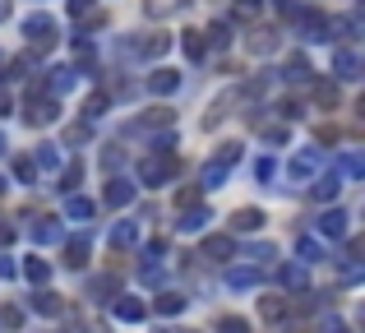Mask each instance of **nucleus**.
<instances>
[{
    "label": "nucleus",
    "instance_id": "obj_1",
    "mask_svg": "<svg viewBox=\"0 0 365 333\" xmlns=\"http://www.w3.org/2000/svg\"><path fill=\"white\" fill-rule=\"evenodd\" d=\"M176 171H180V163H176V153H171V139L162 135V139H158V148H153V153L139 163V180H143V190H153V185H171V180H176Z\"/></svg>",
    "mask_w": 365,
    "mask_h": 333
},
{
    "label": "nucleus",
    "instance_id": "obj_2",
    "mask_svg": "<svg viewBox=\"0 0 365 333\" xmlns=\"http://www.w3.org/2000/svg\"><path fill=\"white\" fill-rule=\"evenodd\" d=\"M24 37H28V51L42 56V51H51V46L61 42V28H56L51 14H42V9H37V14L24 19Z\"/></svg>",
    "mask_w": 365,
    "mask_h": 333
},
{
    "label": "nucleus",
    "instance_id": "obj_3",
    "mask_svg": "<svg viewBox=\"0 0 365 333\" xmlns=\"http://www.w3.org/2000/svg\"><path fill=\"white\" fill-rule=\"evenodd\" d=\"M319 171H324V148H301V153H292V163H287L292 185H305V180H314Z\"/></svg>",
    "mask_w": 365,
    "mask_h": 333
},
{
    "label": "nucleus",
    "instance_id": "obj_4",
    "mask_svg": "<svg viewBox=\"0 0 365 333\" xmlns=\"http://www.w3.org/2000/svg\"><path fill=\"white\" fill-rule=\"evenodd\" d=\"M56 116H61V98H46V93H42V98H28V107H24V121H28V125L42 130V125H51Z\"/></svg>",
    "mask_w": 365,
    "mask_h": 333
},
{
    "label": "nucleus",
    "instance_id": "obj_5",
    "mask_svg": "<svg viewBox=\"0 0 365 333\" xmlns=\"http://www.w3.org/2000/svg\"><path fill=\"white\" fill-rule=\"evenodd\" d=\"M296 19H301V37H305V42H329L333 28H329V19H324L319 9H301Z\"/></svg>",
    "mask_w": 365,
    "mask_h": 333
},
{
    "label": "nucleus",
    "instance_id": "obj_6",
    "mask_svg": "<svg viewBox=\"0 0 365 333\" xmlns=\"http://www.w3.org/2000/svg\"><path fill=\"white\" fill-rule=\"evenodd\" d=\"M347 232H351V217L342 213V208H329V213L319 217V236L324 241H342Z\"/></svg>",
    "mask_w": 365,
    "mask_h": 333
},
{
    "label": "nucleus",
    "instance_id": "obj_7",
    "mask_svg": "<svg viewBox=\"0 0 365 333\" xmlns=\"http://www.w3.org/2000/svg\"><path fill=\"white\" fill-rule=\"evenodd\" d=\"M338 190H342V171H319L314 176V185H310V199H319V204H329V199H338Z\"/></svg>",
    "mask_w": 365,
    "mask_h": 333
},
{
    "label": "nucleus",
    "instance_id": "obj_8",
    "mask_svg": "<svg viewBox=\"0 0 365 333\" xmlns=\"http://www.w3.org/2000/svg\"><path fill=\"white\" fill-rule=\"evenodd\" d=\"M130 199H134V180L111 176V180H107V190H102V204H107V208H125Z\"/></svg>",
    "mask_w": 365,
    "mask_h": 333
},
{
    "label": "nucleus",
    "instance_id": "obj_9",
    "mask_svg": "<svg viewBox=\"0 0 365 333\" xmlns=\"http://www.w3.org/2000/svg\"><path fill=\"white\" fill-rule=\"evenodd\" d=\"M208 222H213V213H208L204 204H190V208L176 213V232H204Z\"/></svg>",
    "mask_w": 365,
    "mask_h": 333
},
{
    "label": "nucleus",
    "instance_id": "obj_10",
    "mask_svg": "<svg viewBox=\"0 0 365 333\" xmlns=\"http://www.w3.org/2000/svg\"><path fill=\"white\" fill-rule=\"evenodd\" d=\"M204 260L232 264V260H236V241H232V236H208V241H204Z\"/></svg>",
    "mask_w": 365,
    "mask_h": 333
},
{
    "label": "nucleus",
    "instance_id": "obj_11",
    "mask_svg": "<svg viewBox=\"0 0 365 333\" xmlns=\"http://www.w3.org/2000/svg\"><path fill=\"white\" fill-rule=\"evenodd\" d=\"M111 310H116V319H125V324H139V319L148 315L143 297H116V301H111Z\"/></svg>",
    "mask_w": 365,
    "mask_h": 333
},
{
    "label": "nucleus",
    "instance_id": "obj_12",
    "mask_svg": "<svg viewBox=\"0 0 365 333\" xmlns=\"http://www.w3.org/2000/svg\"><path fill=\"white\" fill-rule=\"evenodd\" d=\"M74 83H79V70H74V65H61V70H51V79H46V98H61Z\"/></svg>",
    "mask_w": 365,
    "mask_h": 333
},
{
    "label": "nucleus",
    "instance_id": "obj_13",
    "mask_svg": "<svg viewBox=\"0 0 365 333\" xmlns=\"http://www.w3.org/2000/svg\"><path fill=\"white\" fill-rule=\"evenodd\" d=\"M28 236H33L37 245H56L61 241V222H56V217H33V222H28Z\"/></svg>",
    "mask_w": 365,
    "mask_h": 333
},
{
    "label": "nucleus",
    "instance_id": "obj_14",
    "mask_svg": "<svg viewBox=\"0 0 365 333\" xmlns=\"http://www.w3.org/2000/svg\"><path fill=\"white\" fill-rule=\"evenodd\" d=\"M28 306H33V310H37V315H46V319H56V315H61V310H65V301H61V297H56V292H46V287H37V292H33V297H28Z\"/></svg>",
    "mask_w": 365,
    "mask_h": 333
},
{
    "label": "nucleus",
    "instance_id": "obj_15",
    "mask_svg": "<svg viewBox=\"0 0 365 333\" xmlns=\"http://www.w3.org/2000/svg\"><path fill=\"white\" fill-rule=\"evenodd\" d=\"M176 88H180V70H153L148 74V93H158V98H171Z\"/></svg>",
    "mask_w": 365,
    "mask_h": 333
},
{
    "label": "nucleus",
    "instance_id": "obj_16",
    "mask_svg": "<svg viewBox=\"0 0 365 333\" xmlns=\"http://www.w3.org/2000/svg\"><path fill=\"white\" fill-rule=\"evenodd\" d=\"M93 255V241L88 236H74V241H65V269H83Z\"/></svg>",
    "mask_w": 365,
    "mask_h": 333
},
{
    "label": "nucleus",
    "instance_id": "obj_17",
    "mask_svg": "<svg viewBox=\"0 0 365 333\" xmlns=\"http://www.w3.org/2000/svg\"><path fill=\"white\" fill-rule=\"evenodd\" d=\"M259 315H264L268 324H282V319L292 315V301L287 297H259Z\"/></svg>",
    "mask_w": 365,
    "mask_h": 333
},
{
    "label": "nucleus",
    "instance_id": "obj_18",
    "mask_svg": "<svg viewBox=\"0 0 365 333\" xmlns=\"http://www.w3.org/2000/svg\"><path fill=\"white\" fill-rule=\"evenodd\" d=\"M277 282H282L287 292H305L310 287V273H305L301 264H282V269H277Z\"/></svg>",
    "mask_w": 365,
    "mask_h": 333
},
{
    "label": "nucleus",
    "instance_id": "obj_19",
    "mask_svg": "<svg viewBox=\"0 0 365 333\" xmlns=\"http://www.w3.org/2000/svg\"><path fill=\"white\" fill-rule=\"evenodd\" d=\"M333 70H338V79H361V61H356V51H347V46H338V56H333Z\"/></svg>",
    "mask_w": 365,
    "mask_h": 333
},
{
    "label": "nucleus",
    "instance_id": "obj_20",
    "mask_svg": "<svg viewBox=\"0 0 365 333\" xmlns=\"http://www.w3.org/2000/svg\"><path fill=\"white\" fill-rule=\"evenodd\" d=\"M176 125V116H171L167 107H153V111H143L139 121H134V130H171Z\"/></svg>",
    "mask_w": 365,
    "mask_h": 333
},
{
    "label": "nucleus",
    "instance_id": "obj_21",
    "mask_svg": "<svg viewBox=\"0 0 365 333\" xmlns=\"http://www.w3.org/2000/svg\"><path fill=\"white\" fill-rule=\"evenodd\" d=\"M264 222H268V217L259 213V208H236V213H232V232H259Z\"/></svg>",
    "mask_w": 365,
    "mask_h": 333
},
{
    "label": "nucleus",
    "instance_id": "obj_22",
    "mask_svg": "<svg viewBox=\"0 0 365 333\" xmlns=\"http://www.w3.org/2000/svg\"><path fill=\"white\" fill-rule=\"evenodd\" d=\"M227 171H232V167H222V163H213V158H208L204 171H199V190H222Z\"/></svg>",
    "mask_w": 365,
    "mask_h": 333
},
{
    "label": "nucleus",
    "instance_id": "obj_23",
    "mask_svg": "<svg viewBox=\"0 0 365 333\" xmlns=\"http://www.w3.org/2000/svg\"><path fill=\"white\" fill-rule=\"evenodd\" d=\"M250 51H255V56L277 51V33H273V28H250Z\"/></svg>",
    "mask_w": 365,
    "mask_h": 333
},
{
    "label": "nucleus",
    "instance_id": "obj_24",
    "mask_svg": "<svg viewBox=\"0 0 365 333\" xmlns=\"http://www.w3.org/2000/svg\"><path fill=\"white\" fill-rule=\"evenodd\" d=\"M65 213H70L74 222H88V217L98 213V204H93V199H83V195H65Z\"/></svg>",
    "mask_w": 365,
    "mask_h": 333
},
{
    "label": "nucleus",
    "instance_id": "obj_25",
    "mask_svg": "<svg viewBox=\"0 0 365 333\" xmlns=\"http://www.w3.org/2000/svg\"><path fill=\"white\" fill-rule=\"evenodd\" d=\"M180 46H185L190 61H204V56H208V42H204V33H199V28H185V33H180Z\"/></svg>",
    "mask_w": 365,
    "mask_h": 333
},
{
    "label": "nucleus",
    "instance_id": "obj_26",
    "mask_svg": "<svg viewBox=\"0 0 365 333\" xmlns=\"http://www.w3.org/2000/svg\"><path fill=\"white\" fill-rule=\"evenodd\" d=\"M153 310H158V315H180V310H185V297H180V292H158V301H153Z\"/></svg>",
    "mask_w": 365,
    "mask_h": 333
},
{
    "label": "nucleus",
    "instance_id": "obj_27",
    "mask_svg": "<svg viewBox=\"0 0 365 333\" xmlns=\"http://www.w3.org/2000/svg\"><path fill=\"white\" fill-rule=\"evenodd\" d=\"M134 51H139V56H148V61H158V56H167V51H171V37H167V33H153L148 42H139Z\"/></svg>",
    "mask_w": 365,
    "mask_h": 333
},
{
    "label": "nucleus",
    "instance_id": "obj_28",
    "mask_svg": "<svg viewBox=\"0 0 365 333\" xmlns=\"http://www.w3.org/2000/svg\"><path fill=\"white\" fill-rule=\"evenodd\" d=\"M134 241H139V222H116L111 227V245H116V250H130Z\"/></svg>",
    "mask_w": 365,
    "mask_h": 333
},
{
    "label": "nucleus",
    "instance_id": "obj_29",
    "mask_svg": "<svg viewBox=\"0 0 365 333\" xmlns=\"http://www.w3.org/2000/svg\"><path fill=\"white\" fill-rule=\"evenodd\" d=\"M88 297H93V301H116V297H120V282H116V278H93V282H88Z\"/></svg>",
    "mask_w": 365,
    "mask_h": 333
},
{
    "label": "nucleus",
    "instance_id": "obj_30",
    "mask_svg": "<svg viewBox=\"0 0 365 333\" xmlns=\"http://www.w3.org/2000/svg\"><path fill=\"white\" fill-rule=\"evenodd\" d=\"M24 278L33 282V287H46V278H51V264H46V260H24Z\"/></svg>",
    "mask_w": 365,
    "mask_h": 333
},
{
    "label": "nucleus",
    "instance_id": "obj_31",
    "mask_svg": "<svg viewBox=\"0 0 365 333\" xmlns=\"http://www.w3.org/2000/svg\"><path fill=\"white\" fill-rule=\"evenodd\" d=\"M204 42L222 51V46H232V28H227V24H217V19H213V24H208V33H204Z\"/></svg>",
    "mask_w": 365,
    "mask_h": 333
},
{
    "label": "nucleus",
    "instance_id": "obj_32",
    "mask_svg": "<svg viewBox=\"0 0 365 333\" xmlns=\"http://www.w3.org/2000/svg\"><path fill=\"white\" fill-rule=\"evenodd\" d=\"M282 79H292V83H305V79H310V65H305V56H292V61L282 65Z\"/></svg>",
    "mask_w": 365,
    "mask_h": 333
},
{
    "label": "nucleus",
    "instance_id": "obj_33",
    "mask_svg": "<svg viewBox=\"0 0 365 333\" xmlns=\"http://www.w3.org/2000/svg\"><path fill=\"white\" fill-rule=\"evenodd\" d=\"M232 14L245 19V24H255V19L264 14V0H232Z\"/></svg>",
    "mask_w": 365,
    "mask_h": 333
},
{
    "label": "nucleus",
    "instance_id": "obj_34",
    "mask_svg": "<svg viewBox=\"0 0 365 333\" xmlns=\"http://www.w3.org/2000/svg\"><path fill=\"white\" fill-rule=\"evenodd\" d=\"M296 255H301L305 264H319L324 260V245L314 241V236H301V241H296Z\"/></svg>",
    "mask_w": 365,
    "mask_h": 333
},
{
    "label": "nucleus",
    "instance_id": "obj_35",
    "mask_svg": "<svg viewBox=\"0 0 365 333\" xmlns=\"http://www.w3.org/2000/svg\"><path fill=\"white\" fill-rule=\"evenodd\" d=\"M24 74H37V56L24 51L19 61H9V79H24Z\"/></svg>",
    "mask_w": 365,
    "mask_h": 333
},
{
    "label": "nucleus",
    "instance_id": "obj_36",
    "mask_svg": "<svg viewBox=\"0 0 365 333\" xmlns=\"http://www.w3.org/2000/svg\"><path fill=\"white\" fill-rule=\"evenodd\" d=\"M259 269H227V287H255Z\"/></svg>",
    "mask_w": 365,
    "mask_h": 333
},
{
    "label": "nucleus",
    "instance_id": "obj_37",
    "mask_svg": "<svg viewBox=\"0 0 365 333\" xmlns=\"http://www.w3.org/2000/svg\"><path fill=\"white\" fill-rule=\"evenodd\" d=\"M180 5H190V0H148V5H143V9H148L153 19H167V14H176Z\"/></svg>",
    "mask_w": 365,
    "mask_h": 333
},
{
    "label": "nucleus",
    "instance_id": "obj_38",
    "mask_svg": "<svg viewBox=\"0 0 365 333\" xmlns=\"http://www.w3.org/2000/svg\"><path fill=\"white\" fill-rule=\"evenodd\" d=\"M107 102H111V98H107V93H93V98H88V102H83V116H88V121H98V116H102V111H107Z\"/></svg>",
    "mask_w": 365,
    "mask_h": 333
},
{
    "label": "nucleus",
    "instance_id": "obj_39",
    "mask_svg": "<svg viewBox=\"0 0 365 333\" xmlns=\"http://www.w3.org/2000/svg\"><path fill=\"white\" fill-rule=\"evenodd\" d=\"M213 163H222V167H236V163H241V144H222V148L213 153Z\"/></svg>",
    "mask_w": 365,
    "mask_h": 333
},
{
    "label": "nucleus",
    "instance_id": "obj_40",
    "mask_svg": "<svg viewBox=\"0 0 365 333\" xmlns=\"http://www.w3.org/2000/svg\"><path fill=\"white\" fill-rule=\"evenodd\" d=\"M79 176H83V167H79V163H70V167L61 171V190H65V195H74V185H79Z\"/></svg>",
    "mask_w": 365,
    "mask_h": 333
},
{
    "label": "nucleus",
    "instance_id": "obj_41",
    "mask_svg": "<svg viewBox=\"0 0 365 333\" xmlns=\"http://www.w3.org/2000/svg\"><path fill=\"white\" fill-rule=\"evenodd\" d=\"M314 102L319 107H338V88L333 83H314Z\"/></svg>",
    "mask_w": 365,
    "mask_h": 333
},
{
    "label": "nucleus",
    "instance_id": "obj_42",
    "mask_svg": "<svg viewBox=\"0 0 365 333\" xmlns=\"http://www.w3.org/2000/svg\"><path fill=\"white\" fill-rule=\"evenodd\" d=\"M0 324L5 329H24V310L19 306H0Z\"/></svg>",
    "mask_w": 365,
    "mask_h": 333
},
{
    "label": "nucleus",
    "instance_id": "obj_43",
    "mask_svg": "<svg viewBox=\"0 0 365 333\" xmlns=\"http://www.w3.org/2000/svg\"><path fill=\"white\" fill-rule=\"evenodd\" d=\"M217 333H250V324L241 315H222V319H217Z\"/></svg>",
    "mask_w": 365,
    "mask_h": 333
},
{
    "label": "nucleus",
    "instance_id": "obj_44",
    "mask_svg": "<svg viewBox=\"0 0 365 333\" xmlns=\"http://www.w3.org/2000/svg\"><path fill=\"white\" fill-rule=\"evenodd\" d=\"M56 163H61L56 144H37V163H33V167H56Z\"/></svg>",
    "mask_w": 365,
    "mask_h": 333
},
{
    "label": "nucleus",
    "instance_id": "obj_45",
    "mask_svg": "<svg viewBox=\"0 0 365 333\" xmlns=\"http://www.w3.org/2000/svg\"><path fill=\"white\" fill-rule=\"evenodd\" d=\"M14 176H19V180H37V167H33V158H19V163H14Z\"/></svg>",
    "mask_w": 365,
    "mask_h": 333
},
{
    "label": "nucleus",
    "instance_id": "obj_46",
    "mask_svg": "<svg viewBox=\"0 0 365 333\" xmlns=\"http://www.w3.org/2000/svg\"><path fill=\"white\" fill-rule=\"evenodd\" d=\"M273 5H277V14H282V19H296V14H301V0H273Z\"/></svg>",
    "mask_w": 365,
    "mask_h": 333
},
{
    "label": "nucleus",
    "instance_id": "obj_47",
    "mask_svg": "<svg viewBox=\"0 0 365 333\" xmlns=\"http://www.w3.org/2000/svg\"><path fill=\"white\" fill-rule=\"evenodd\" d=\"M70 14L74 19H88V14H98V5H93V0H70Z\"/></svg>",
    "mask_w": 365,
    "mask_h": 333
},
{
    "label": "nucleus",
    "instance_id": "obj_48",
    "mask_svg": "<svg viewBox=\"0 0 365 333\" xmlns=\"http://www.w3.org/2000/svg\"><path fill=\"white\" fill-rule=\"evenodd\" d=\"M273 255H277L273 245H268V241H259L255 250H250V260H255V264H268V260H273Z\"/></svg>",
    "mask_w": 365,
    "mask_h": 333
},
{
    "label": "nucleus",
    "instance_id": "obj_49",
    "mask_svg": "<svg viewBox=\"0 0 365 333\" xmlns=\"http://www.w3.org/2000/svg\"><path fill=\"white\" fill-rule=\"evenodd\" d=\"M277 111H282L287 121H301V116H305V111H301V102H292V98H287V102H282V107H277Z\"/></svg>",
    "mask_w": 365,
    "mask_h": 333
},
{
    "label": "nucleus",
    "instance_id": "obj_50",
    "mask_svg": "<svg viewBox=\"0 0 365 333\" xmlns=\"http://www.w3.org/2000/svg\"><path fill=\"white\" fill-rule=\"evenodd\" d=\"M342 171H347V176H365V163H361V158H356V153H351V158H347V163H342Z\"/></svg>",
    "mask_w": 365,
    "mask_h": 333
},
{
    "label": "nucleus",
    "instance_id": "obj_51",
    "mask_svg": "<svg viewBox=\"0 0 365 333\" xmlns=\"http://www.w3.org/2000/svg\"><path fill=\"white\" fill-rule=\"evenodd\" d=\"M255 176L268 180V176H273V163H268V158H259V163H255Z\"/></svg>",
    "mask_w": 365,
    "mask_h": 333
},
{
    "label": "nucleus",
    "instance_id": "obj_52",
    "mask_svg": "<svg viewBox=\"0 0 365 333\" xmlns=\"http://www.w3.org/2000/svg\"><path fill=\"white\" fill-rule=\"evenodd\" d=\"M324 333H347V324H342V319L333 315V319H324Z\"/></svg>",
    "mask_w": 365,
    "mask_h": 333
},
{
    "label": "nucleus",
    "instance_id": "obj_53",
    "mask_svg": "<svg viewBox=\"0 0 365 333\" xmlns=\"http://www.w3.org/2000/svg\"><path fill=\"white\" fill-rule=\"evenodd\" d=\"M9 111H14V102H9V93L0 88V116H9Z\"/></svg>",
    "mask_w": 365,
    "mask_h": 333
},
{
    "label": "nucleus",
    "instance_id": "obj_54",
    "mask_svg": "<svg viewBox=\"0 0 365 333\" xmlns=\"http://www.w3.org/2000/svg\"><path fill=\"white\" fill-rule=\"evenodd\" d=\"M14 241V232H9V227H0V245H9Z\"/></svg>",
    "mask_w": 365,
    "mask_h": 333
},
{
    "label": "nucleus",
    "instance_id": "obj_55",
    "mask_svg": "<svg viewBox=\"0 0 365 333\" xmlns=\"http://www.w3.org/2000/svg\"><path fill=\"white\" fill-rule=\"evenodd\" d=\"M0 19H9V0H0Z\"/></svg>",
    "mask_w": 365,
    "mask_h": 333
},
{
    "label": "nucleus",
    "instance_id": "obj_56",
    "mask_svg": "<svg viewBox=\"0 0 365 333\" xmlns=\"http://www.w3.org/2000/svg\"><path fill=\"white\" fill-rule=\"evenodd\" d=\"M5 185H9V180H5V176H0V195H5Z\"/></svg>",
    "mask_w": 365,
    "mask_h": 333
},
{
    "label": "nucleus",
    "instance_id": "obj_57",
    "mask_svg": "<svg viewBox=\"0 0 365 333\" xmlns=\"http://www.w3.org/2000/svg\"><path fill=\"white\" fill-rule=\"evenodd\" d=\"M5 148H9V144H5V135H0V153H5Z\"/></svg>",
    "mask_w": 365,
    "mask_h": 333
},
{
    "label": "nucleus",
    "instance_id": "obj_58",
    "mask_svg": "<svg viewBox=\"0 0 365 333\" xmlns=\"http://www.w3.org/2000/svg\"><path fill=\"white\" fill-rule=\"evenodd\" d=\"M0 65H5V56H0Z\"/></svg>",
    "mask_w": 365,
    "mask_h": 333
}]
</instances>
